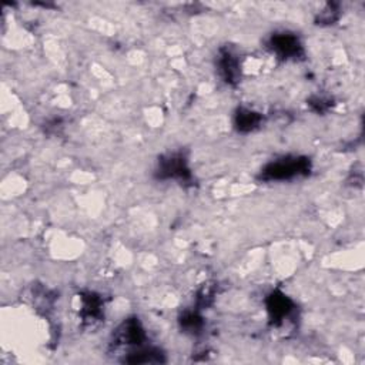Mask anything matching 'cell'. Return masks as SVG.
Instances as JSON below:
<instances>
[{
  "label": "cell",
  "mask_w": 365,
  "mask_h": 365,
  "mask_svg": "<svg viewBox=\"0 0 365 365\" xmlns=\"http://www.w3.org/2000/svg\"><path fill=\"white\" fill-rule=\"evenodd\" d=\"M311 171V161L307 157L287 156L268 163L260 173L258 178L263 181H284L300 175H308Z\"/></svg>",
  "instance_id": "cell-1"
},
{
  "label": "cell",
  "mask_w": 365,
  "mask_h": 365,
  "mask_svg": "<svg viewBox=\"0 0 365 365\" xmlns=\"http://www.w3.org/2000/svg\"><path fill=\"white\" fill-rule=\"evenodd\" d=\"M156 177L160 180L190 181L192 170L189 167V161H187L186 156L182 153H171V154L163 156L159 160Z\"/></svg>",
  "instance_id": "cell-2"
},
{
  "label": "cell",
  "mask_w": 365,
  "mask_h": 365,
  "mask_svg": "<svg viewBox=\"0 0 365 365\" xmlns=\"http://www.w3.org/2000/svg\"><path fill=\"white\" fill-rule=\"evenodd\" d=\"M268 48L281 59H298L304 55L300 37L290 32L274 33L268 40Z\"/></svg>",
  "instance_id": "cell-3"
},
{
  "label": "cell",
  "mask_w": 365,
  "mask_h": 365,
  "mask_svg": "<svg viewBox=\"0 0 365 365\" xmlns=\"http://www.w3.org/2000/svg\"><path fill=\"white\" fill-rule=\"evenodd\" d=\"M265 305H267L270 321L274 326L281 324L287 317H290V314L294 311L296 307L294 303L281 291L271 293L265 300Z\"/></svg>",
  "instance_id": "cell-4"
},
{
  "label": "cell",
  "mask_w": 365,
  "mask_h": 365,
  "mask_svg": "<svg viewBox=\"0 0 365 365\" xmlns=\"http://www.w3.org/2000/svg\"><path fill=\"white\" fill-rule=\"evenodd\" d=\"M116 341L119 344L140 347L146 341V333L139 321V318H128L119 327L116 333Z\"/></svg>",
  "instance_id": "cell-5"
},
{
  "label": "cell",
  "mask_w": 365,
  "mask_h": 365,
  "mask_svg": "<svg viewBox=\"0 0 365 365\" xmlns=\"http://www.w3.org/2000/svg\"><path fill=\"white\" fill-rule=\"evenodd\" d=\"M218 72L223 77V80L228 84H236L240 79V60L239 58L232 52L223 49L218 55Z\"/></svg>",
  "instance_id": "cell-6"
},
{
  "label": "cell",
  "mask_w": 365,
  "mask_h": 365,
  "mask_svg": "<svg viewBox=\"0 0 365 365\" xmlns=\"http://www.w3.org/2000/svg\"><path fill=\"white\" fill-rule=\"evenodd\" d=\"M123 362L126 364H163L166 357L160 348L156 347H139V350L131 351L124 357Z\"/></svg>",
  "instance_id": "cell-7"
},
{
  "label": "cell",
  "mask_w": 365,
  "mask_h": 365,
  "mask_svg": "<svg viewBox=\"0 0 365 365\" xmlns=\"http://www.w3.org/2000/svg\"><path fill=\"white\" fill-rule=\"evenodd\" d=\"M261 123H263V116L260 113L253 112L246 107L237 109L236 116H234V126H236L237 131L250 133V131L258 128Z\"/></svg>",
  "instance_id": "cell-8"
},
{
  "label": "cell",
  "mask_w": 365,
  "mask_h": 365,
  "mask_svg": "<svg viewBox=\"0 0 365 365\" xmlns=\"http://www.w3.org/2000/svg\"><path fill=\"white\" fill-rule=\"evenodd\" d=\"M81 315L86 319H96L102 317V300L95 293L81 296Z\"/></svg>",
  "instance_id": "cell-9"
},
{
  "label": "cell",
  "mask_w": 365,
  "mask_h": 365,
  "mask_svg": "<svg viewBox=\"0 0 365 365\" xmlns=\"http://www.w3.org/2000/svg\"><path fill=\"white\" fill-rule=\"evenodd\" d=\"M178 323L181 330L189 334H199L204 327V319L197 311H185L181 314Z\"/></svg>",
  "instance_id": "cell-10"
},
{
  "label": "cell",
  "mask_w": 365,
  "mask_h": 365,
  "mask_svg": "<svg viewBox=\"0 0 365 365\" xmlns=\"http://www.w3.org/2000/svg\"><path fill=\"white\" fill-rule=\"evenodd\" d=\"M310 106L318 113H324L330 109V102L324 100L323 98H314L310 100Z\"/></svg>",
  "instance_id": "cell-11"
}]
</instances>
